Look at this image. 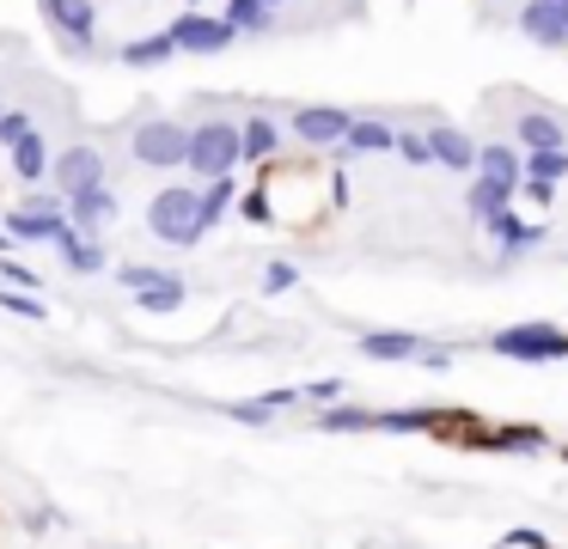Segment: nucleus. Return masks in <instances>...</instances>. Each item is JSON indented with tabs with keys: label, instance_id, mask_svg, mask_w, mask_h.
<instances>
[{
	"label": "nucleus",
	"instance_id": "nucleus-1",
	"mask_svg": "<svg viewBox=\"0 0 568 549\" xmlns=\"http://www.w3.org/2000/svg\"><path fill=\"white\" fill-rule=\"evenodd\" d=\"M184 165L196 171V177H233V165H239V129L233 122H202V129H190V153H184Z\"/></svg>",
	"mask_w": 568,
	"mask_h": 549
},
{
	"label": "nucleus",
	"instance_id": "nucleus-2",
	"mask_svg": "<svg viewBox=\"0 0 568 549\" xmlns=\"http://www.w3.org/2000/svg\"><path fill=\"white\" fill-rule=\"evenodd\" d=\"M148 226H153V238H165V244H196L202 238L196 190H160L148 207Z\"/></svg>",
	"mask_w": 568,
	"mask_h": 549
},
{
	"label": "nucleus",
	"instance_id": "nucleus-3",
	"mask_svg": "<svg viewBox=\"0 0 568 549\" xmlns=\"http://www.w3.org/2000/svg\"><path fill=\"white\" fill-rule=\"evenodd\" d=\"M135 165H153V171H172V165H184V153H190V129L184 122H165V116H153V122H141L135 129Z\"/></svg>",
	"mask_w": 568,
	"mask_h": 549
},
{
	"label": "nucleus",
	"instance_id": "nucleus-4",
	"mask_svg": "<svg viewBox=\"0 0 568 549\" xmlns=\"http://www.w3.org/2000/svg\"><path fill=\"white\" fill-rule=\"evenodd\" d=\"M165 37L178 43V55H221L239 31L226 19H209V12H184V19H172V31H165Z\"/></svg>",
	"mask_w": 568,
	"mask_h": 549
},
{
	"label": "nucleus",
	"instance_id": "nucleus-5",
	"mask_svg": "<svg viewBox=\"0 0 568 549\" xmlns=\"http://www.w3.org/2000/svg\"><path fill=\"white\" fill-rule=\"evenodd\" d=\"M50 171H55V195L74 202L80 190H99V183H104V153H99V146H68V153L50 159Z\"/></svg>",
	"mask_w": 568,
	"mask_h": 549
},
{
	"label": "nucleus",
	"instance_id": "nucleus-6",
	"mask_svg": "<svg viewBox=\"0 0 568 549\" xmlns=\"http://www.w3.org/2000/svg\"><path fill=\"white\" fill-rule=\"evenodd\" d=\"M495 354H514V360H562L568 336L550 324H519V329H501V336H495Z\"/></svg>",
	"mask_w": 568,
	"mask_h": 549
},
{
	"label": "nucleus",
	"instance_id": "nucleus-7",
	"mask_svg": "<svg viewBox=\"0 0 568 549\" xmlns=\"http://www.w3.org/2000/svg\"><path fill=\"white\" fill-rule=\"evenodd\" d=\"M55 226H68L62 195H26V202L7 214V232H13V238H55Z\"/></svg>",
	"mask_w": 568,
	"mask_h": 549
},
{
	"label": "nucleus",
	"instance_id": "nucleus-8",
	"mask_svg": "<svg viewBox=\"0 0 568 549\" xmlns=\"http://www.w3.org/2000/svg\"><path fill=\"white\" fill-rule=\"evenodd\" d=\"M43 19H50V31H62L74 49H87L92 24H99V7H92V0H43Z\"/></svg>",
	"mask_w": 568,
	"mask_h": 549
},
{
	"label": "nucleus",
	"instance_id": "nucleus-9",
	"mask_svg": "<svg viewBox=\"0 0 568 549\" xmlns=\"http://www.w3.org/2000/svg\"><path fill=\"white\" fill-rule=\"evenodd\" d=\"M111 220H116V195L104 190V183H99V190H80L74 202H68V226H74L80 238H99Z\"/></svg>",
	"mask_w": 568,
	"mask_h": 549
},
{
	"label": "nucleus",
	"instance_id": "nucleus-10",
	"mask_svg": "<svg viewBox=\"0 0 568 549\" xmlns=\"http://www.w3.org/2000/svg\"><path fill=\"white\" fill-rule=\"evenodd\" d=\"M348 122H355V116L336 110V104H306L294 116V134H300V141H312V146H336L348 134Z\"/></svg>",
	"mask_w": 568,
	"mask_h": 549
},
{
	"label": "nucleus",
	"instance_id": "nucleus-11",
	"mask_svg": "<svg viewBox=\"0 0 568 549\" xmlns=\"http://www.w3.org/2000/svg\"><path fill=\"white\" fill-rule=\"evenodd\" d=\"M519 31H526L531 43H550V49L568 43V19H562V7H550V0H526V7H519Z\"/></svg>",
	"mask_w": 568,
	"mask_h": 549
},
{
	"label": "nucleus",
	"instance_id": "nucleus-12",
	"mask_svg": "<svg viewBox=\"0 0 568 549\" xmlns=\"http://www.w3.org/2000/svg\"><path fill=\"white\" fill-rule=\"evenodd\" d=\"M477 177L501 183V190H519L526 183V159L514 146H477Z\"/></svg>",
	"mask_w": 568,
	"mask_h": 549
},
{
	"label": "nucleus",
	"instance_id": "nucleus-13",
	"mask_svg": "<svg viewBox=\"0 0 568 549\" xmlns=\"http://www.w3.org/2000/svg\"><path fill=\"white\" fill-rule=\"evenodd\" d=\"M50 244L68 256V268H74V275H99V268H104V244L99 238H80L74 226H55Z\"/></svg>",
	"mask_w": 568,
	"mask_h": 549
},
{
	"label": "nucleus",
	"instance_id": "nucleus-14",
	"mask_svg": "<svg viewBox=\"0 0 568 549\" xmlns=\"http://www.w3.org/2000/svg\"><path fill=\"white\" fill-rule=\"evenodd\" d=\"M428 153H434V165H446V171H477V146H470L458 129H434Z\"/></svg>",
	"mask_w": 568,
	"mask_h": 549
},
{
	"label": "nucleus",
	"instance_id": "nucleus-15",
	"mask_svg": "<svg viewBox=\"0 0 568 549\" xmlns=\"http://www.w3.org/2000/svg\"><path fill=\"white\" fill-rule=\"evenodd\" d=\"M7 159H13V177H19V183L50 177V146H43V134H38V129H31L19 146H7Z\"/></svg>",
	"mask_w": 568,
	"mask_h": 549
},
{
	"label": "nucleus",
	"instance_id": "nucleus-16",
	"mask_svg": "<svg viewBox=\"0 0 568 549\" xmlns=\"http://www.w3.org/2000/svg\"><path fill=\"white\" fill-rule=\"evenodd\" d=\"M343 146L348 153H392L397 146V129H385V122H348V134H343Z\"/></svg>",
	"mask_w": 568,
	"mask_h": 549
},
{
	"label": "nucleus",
	"instance_id": "nucleus-17",
	"mask_svg": "<svg viewBox=\"0 0 568 549\" xmlns=\"http://www.w3.org/2000/svg\"><path fill=\"white\" fill-rule=\"evenodd\" d=\"M178 55V43L165 31H153V37H135V43H123V68H160V61H172Z\"/></svg>",
	"mask_w": 568,
	"mask_h": 549
},
{
	"label": "nucleus",
	"instance_id": "nucleus-18",
	"mask_svg": "<svg viewBox=\"0 0 568 549\" xmlns=\"http://www.w3.org/2000/svg\"><path fill=\"white\" fill-rule=\"evenodd\" d=\"M361 354H367V360H409V354H422V336H404V329H379V336L361 342Z\"/></svg>",
	"mask_w": 568,
	"mask_h": 549
},
{
	"label": "nucleus",
	"instance_id": "nucleus-19",
	"mask_svg": "<svg viewBox=\"0 0 568 549\" xmlns=\"http://www.w3.org/2000/svg\"><path fill=\"white\" fill-rule=\"evenodd\" d=\"M275 146H282V134H275L270 116H251L239 129V159H275Z\"/></svg>",
	"mask_w": 568,
	"mask_h": 549
},
{
	"label": "nucleus",
	"instance_id": "nucleus-20",
	"mask_svg": "<svg viewBox=\"0 0 568 549\" xmlns=\"http://www.w3.org/2000/svg\"><path fill=\"white\" fill-rule=\"evenodd\" d=\"M507 195H514V190H501V183H489V177H470V214L489 226L495 214H507Z\"/></svg>",
	"mask_w": 568,
	"mask_h": 549
},
{
	"label": "nucleus",
	"instance_id": "nucleus-21",
	"mask_svg": "<svg viewBox=\"0 0 568 549\" xmlns=\"http://www.w3.org/2000/svg\"><path fill=\"white\" fill-rule=\"evenodd\" d=\"M287 403H300V390H270V397L233 403V409H226V415H233V421H251V427H257V421H270L275 409H287Z\"/></svg>",
	"mask_w": 568,
	"mask_h": 549
},
{
	"label": "nucleus",
	"instance_id": "nucleus-22",
	"mask_svg": "<svg viewBox=\"0 0 568 549\" xmlns=\"http://www.w3.org/2000/svg\"><path fill=\"white\" fill-rule=\"evenodd\" d=\"M135 299H141V312H178V305H184V281H178V275H160L153 287H141Z\"/></svg>",
	"mask_w": 568,
	"mask_h": 549
},
{
	"label": "nucleus",
	"instance_id": "nucleus-23",
	"mask_svg": "<svg viewBox=\"0 0 568 549\" xmlns=\"http://www.w3.org/2000/svg\"><path fill=\"white\" fill-rule=\"evenodd\" d=\"M489 232H495V238H501V251H514V256H519V251H531V244L544 238L538 226H519L514 214H495V220H489Z\"/></svg>",
	"mask_w": 568,
	"mask_h": 549
},
{
	"label": "nucleus",
	"instance_id": "nucleus-24",
	"mask_svg": "<svg viewBox=\"0 0 568 549\" xmlns=\"http://www.w3.org/2000/svg\"><path fill=\"white\" fill-rule=\"evenodd\" d=\"M196 207H202V232H209L214 220H221L226 207H233V177H214L209 190H196Z\"/></svg>",
	"mask_w": 568,
	"mask_h": 549
},
{
	"label": "nucleus",
	"instance_id": "nucleus-25",
	"mask_svg": "<svg viewBox=\"0 0 568 549\" xmlns=\"http://www.w3.org/2000/svg\"><path fill=\"white\" fill-rule=\"evenodd\" d=\"M483 446H507V451H544V434L538 427H489Z\"/></svg>",
	"mask_w": 568,
	"mask_h": 549
},
{
	"label": "nucleus",
	"instance_id": "nucleus-26",
	"mask_svg": "<svg viewBox=\"0 0 568 549\" xmlns=\"http://www.w3.org/2000/svg\"><path fill=\"white\" fill-rule=\"evenodd\" d=\"M519 141H526V153H544V146H562V129L550 116H519Z\"/></svg>",
	"mask_w": 568,
	"mask_h": 549
},
{
	"label": "nucleus",
	"instance_id": "nucleus-27",
	"mask_svg": "<svg viewBox=\"0 0 568 549\" xmlns=\"http://www.w3.org/2000/svg\"><path fill=\"white\" fill-rule=\"evenodd\" d=\"M526 177H538V183L568 177V146H544V153H531L526 159Z\"/></svg>",
	"mask_w": 568,
	"mask_h": 549
},
{
	"label": "nucleus",
	"instance_id": "nucleus-28",
	"mask_svg": "<svg viewBox=\"0 0 568 549\" xmlns=\"http://www.w3.org/2000/svg\"><path fill=\"white\" fill-rule=\"evenodd\" d=\"M221 19L233 24V31H263V24H270V7H263V0H226Z\"/></svg>",
	"mask_w": 568,
	"mask_h": 549
},
{
	"label": "nucleus",
	"instance_id": "nucleus-29",
	"mask_svg": "<svg viewBox=\"0 0 568 549\" xmlns=\"http://www.w3.org/2000/svg\"><path fill=\"white\" fill-rule=\"evenodd\" d=\"M318 427L324 434H361V427H373V409H324Z\"/></svg>",
	"mask_w": 568,
	"mask_h": 549
},
{
	"label": "nucleus",
	"instance_id": "nucleus-30",
	"mask_svg": "<svg viewBox=\"0 0 568 549\" xmlns=\"http://www.w3.org/2000/svg\"><path fill=\"white\" fill-rule=\"evenodd\" d=\"M31 134V116L26 110H0V146H19Z\"/></svg>",
	"mask_w": 568,
	"mask_h": 549
},
{
	"label": "nucleus",
	"instance_id": "nucleus-31",
	"mask_svg": "<svg viewBox=\"0 0 568 549\" xmlns=\"http://www.w3.org/2000/svg\"><path fill=\"white\" fill-rule=\"evenodd\" d=\"M0 312H13V317H43V299H38V293H7V287H0Z\"/></svg>",
	"mask_w": 568,
	"mask_h": 549
},
{
	"label": "nucleus",
	"instance_id": "nucleus-32",
	"mask_svg": "<svg viewBox=\"0 0 568 549\" xmlns=\"http://www.w3.org/2000/svg\"><path fill=\"white\" fill-rule=\"evenodd\" d=\"M160 275H165V268H148V263H123V268H116V281H123L129 293L153 287V281H160Z\"/></svg>",
	"mask_w": 568,
	"mask_h": 549
},
{
	"label": "nucleus",
	"instance_id": "nucleus-33",
	"mask_svg": "<svg viewBox=\"0 0 568 549\" xmlns=\"http://www.w3.org/2000/svg\"><path fill=\"white\" fill-rule=\"evenodd\" d=\"M294 281H300L294 263H270V268H263V293H287Z\"/></svg>",
	"mask_w": 568,
	"mask_h": 549
},
{
	"label": "nucleus",
	"instance_id": "nucleus-34",
	"mask_svg": "<svg viewBox=\"0 0 568 549\" xmlns=\"http://www.w3.org/2000/svg\"><path fill=\"white\" fill-rule=\"evenodd\" d=\"M397 153H404L409 165H434V153H428V134H397Z\"/></svg>",
	"mask_w": 568,
	"mask_h": 549
},
{
	"label": "nucleus",
	"instance_id": "nucleus-35",
	"mask_svg": "<svg viewBox=\"0 0 568 549\" xmlns=\"http://www.w3.org/2000/svg\"><path fill=\"white\" fill-rule=\"evenodd\" d=\"M343 397V385L336 378H318V385H300V403H336Z\"/></svg>",
	"mask_w": 568,
	"mask_h": 549
},
{
	"label": "nucleus",
	"instance_id": "nucleus-36",
	"mask_svg": "<svg viewBox=\"0 0 568 549\" xmlns=\"http://www.w3.org/2000/svg\"><path fill=\"white\" fill-rule=\"evenodd\" d=\"M245 220H270V195H263V190L245 195Z\"/></svg>",
	"mask_w": 568,
	"mask_h": 549
},
{
	"label": "nucleus",
	"instance_id": "nucleus-37",
	"mask_svg": "<svg viewBox=\"0 0 568 549\" xmlns=\"http://www.w3.org/2000/svg\"><path fill=\"white\" fill-rule=\"evenodd\" d=\"M7 268V281H19V287H38V275H31V268H19V263H0Z\"/></svg>",
	"mask_w": 568,
	"mask_h": 549
},
{
	"label": "nucleus",
	"instance_id": "nucleus-38",
	"mask_svg": "<svg viewBox=\"0 0 568 549\" xmlns=\"http://www.w3.org/2000/svg\"><path fill=\"white\" fill-rule=\"evenodd\" d=\"M507 543H514V549H544V537H538V531H514Z\"/></svg>",
	"mask_w": 568,
	"mask_h": 549
},
{
	"label": "nucleus",
	"instance_id": "nucleus-39",
	"mask_svg": "<svg viewBox=\"0 0 568 549\" xmlns=\"http://www.w3.org/2000/svg\"><path fill=\"white\" fill-rule=\"evenodd\" d=\"M0 251H7V232H0Z\"/></svg>",
	"mask_w": 568,
	"mask_h": 549
},
{
	"label": "nucleus",
	"instance_id": "nucleus-40",
	"mask_svg": "<svg viewBox=\"0 0 568 549\" xmlns=\"http://www.w3.org/2000/svg\"><path fill=\"white\" fill-rule=\"evenodd\" d=\"M263 7H282V0H263Z\"/></svg>",
	"mask_w": 568,
	"mask_h": 549
}]
</instances>
